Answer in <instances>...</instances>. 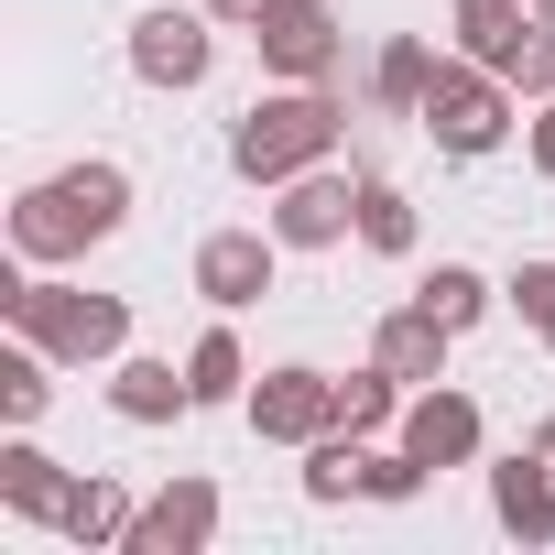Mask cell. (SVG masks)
Listing matches in <instances>:
<instances>
[{"mask_svg":"<svg viewBox=\"0 0 555 555\" xmlns=\"http://www.w3.org/2000/svg\"><path fill=\"white\" fill-rule=\"evenodd\" d=\"M338 120H349V109H338L327 88H295V99H261V109H250V120L229 131V164H240L250 185H295L306 164H327V153H338Z\"/></svg>","mask_w":555,"mask_h":555,"instance_id":"cell-2","label":"cell"},{"mask_svg":"<svg viewBox=\"0 0 555 555\" xmlns=\"http://www.w3.org/2000/svg\"><path fill=\"white\" fill-rule=\"evenodd\" d=\"M544 349H555V317H544Z\"/></svg>","mask_w":555,"mask_h":555,"instance_id":"cell-30","label":"cell"},{"mask_svg":"<svg viewBox=\"0 0 555 555\" xmlns=\"http://www.w3.org/2000/svg\"><path fill=\"white\" fill-rule=\"evenodd\" d=\"M44 360H55V349H12V360H0V414H12V425H34V414H44V392H55V382H44Z\"/></svg>","mask_w":555,"mask_h":555,"instance_id":"cell-22","label":"cell"},{"mask_svg":"<svg viewBox=\"0 0 555 555\" xmlns=\"http://www.w3.org/2000/svg\"><path fill=\"white\" fill-rule=\"evenodd\" d=\"M66 490H77V479H66V468H55L44 447H23V436L0 447V501H12V512H34V522H55V512H66Z\"/></svg>","mask_w":555,"mask_h":555,"instance_id":"cell-15","label":"cell"},{"mask_svg":"<svg viewBox=\"0 0 555 555\" xmlns=\"http://www.w3.org/2000/svg\"><path fill=\"white\" fill-rule=\"evenodd\" d=\"M522 12H533V23H555V0H522Z\"/></svg>","mask_w":555,"mask_h":555,"instance_id":"cell-29","label":"cell"},{"mask_svg":"<svg viewBox=\"0 0 555 555\" xmlns=\"http://www.w3.org/2000/svg\"><path fill=\"white\" fill-rule=\"evenodd\" d=\"M512 306H522V317H533V327H544V317H555V261H522V272H512Z\"/></svg>","mask_w":555,"mask_h":555,"instance_id":"cell-25","label":"cell"},{"mask_svg":"<svg viewBox=\"0 0 555 555\" xmlns=\"http://www.w3.org/2000/svg\"><path fill=\"white\" fill-rule=\"evenodd\" d=\"M360 240H371V250H414V207H403L382 175H360Z\"/></svg>","mask_w":555,"mask_h":555,"instance_id":"cell-21","label":"cell"},{"mask_svg":"<svg viewBox=\"0 0 555 555\" xmlns=\"http://www.w3.org/2000/svg\"><path fill=\"white\" fill-rule=\"evenodd\" d=\"M349 229H360V185L327 175V164H306V175L284 185V207H272V240H284V250H327V240H349Z\"/></svg>","mask_w":555,"mask_h":555,"instance_id":"cell-7","label":"cell"},{"mask_svg":"<svg viewBox=\"0 0 555 555\" xmlns=\"http://www.w3.org/2000/svg\"><path fill=\"white\" fill-rule=\"evenodd\" d=\"M272 0H207V23H261Z\"/></svg>","mask_w":555,"mask_h":555,"instance_id":"cell-26","label":"cell"},{"mask_svg":"<svg viewBox=\"0 0 555 555\" xmlns=\"http://www.w3.org/2000/svg\"><path fill=\"white\" fill-rule=\"evenodd\" d=\"M425 88H436V55L403 34V44H382V66H371V99L382 109H425Z\"/></svg>","mask_w":555,"mask_h":555,"instance_id":"cell-19","label":"cell"},{"mask_svg":"<svg viewBox=\"0 0 555 555\" xmlns=\"http://www.w3.org/2000/svg\"><path fill=\"white\" fill-rule=\"evenodd\" d=\"M185 382H196V403H240V382H250V371H240V338L207 327V338L185 349Z\"/></svg>","mask_w":555,"mask_h":555,"instance_id":"cell-20","label":"cell"},{"mask_svg":"<svg viewBox=\"0 0 555 555\" xmlns=\"http://www.w3.org/2000/svg\"><path fill=\"white\" fill-rule=\"evenodd\" d=\"M0 317L34 349H55V360H120L131 349V306L120 295H77V284H0Z\"/></svg>","mask_w":555,"mask_h":555,"instance_id":"cell-3","label":"cell"},{"mask_svg":"<svg viewBox=\"0 0 555 555\" xmlns=\"http://www.w3.org/2000/svg\"><path fill=\"white\" fill-rule=\"evenodd\" d=\"M533 164H544V175H555V109H544V120H533Z\"/></svg>","mask_w":555,"mask_h":555,"instance_id":"cell-27","label":"cell"},{"mask_svg":"<svg viewBox=\"0 0 555 555\" xmlns=\"http://www.w3.org/2000/svg\"><path fill=\"white\" fill-rule=\"evenodd\" d=\"M490 512H501V533H522V544L555 533V468H544V447L512 457V468H490Z\"/></svg>","mask_w":555,"mask_h":555,"instance_id":"cell-12","label":"cell"},{"mask_svg":"<svg viewBox=\"0 0 555 555\" xmlns=\"http://www.w3.org/2000/svg\"><path fill=\"white\" fill-rule=\"evenodd\" d=\"M207 55H218V44H207V12H142V23H131V77H142V88H196Z\"/></svg>","mask_w":555,"mask_h":555,"instance_id":"cell-8","label":"cell"},{"mask_svg":"<svg viewBox=\"0 0 555 555\" xmlns=\"http://www.w3.org/2000/svg\"><path fill=\"white\" fill-rule=\"evenodd\" d=\"M414 306H425L436 327H479V306H490V284H479L468 261H436L425 284H414Z\"/></svg>","mask_w":555,"mask_h":555,"instance_id":"cell-18","label":"cell"},{"mask_svg":"<svg viewBox=\"0 0 555 555\" xmlns=\"http://www.w3.org/2000/svg\"><path fill=\"white\" fill-rule=\"evenodd\" d=\"M447 153H490L501 142V120H512V99H501V66H436V88H425V109H414Z\"/></svg>","mask_w":555,"mask_h":555,"instance_id":"cell-4","label":"cell"},{"mask_svg":"<svg viewBox=\"0 0 555 555\" xmlns=\"http://www.w3.org/2000/svg\"><path fill=\"white\" fill-rule=\"evenodd\" d=\"M109 403H120L131 425H175V414L196 403V382H185L175 360H120V382H109Z\"/></svg>","mask_w":555,"mask_h":555,"instance_id":"cell-14","label":"cell"},{"mask_svg":"<svg viewBox=\"0 0 555 555\" xmlns=\"http://www.w3.org/2000/svg\"><path fill=\"white\" fill-rule=\"evenodd\" d=\"M403 447H414L425 468H468V457H479V403H468V392H436V382H425V392L403 403Z\"/></svg>","mask_w":555,"mask_h":555,"instance_id":"cell-10","label":"cell"},{"mask_svg":"<svg viewBox=\"0 0 555 555\" xmlns=\"http://www.w3.org/2000/svg\"><path fill=\"white\" fill-rule=\"evenodd\" d=\"M131 218V175L120 164H66L55 185H34L23 207H12V240H23V261H77L88 240H109Z\"/></svg>","mask_w":555,"mask_h":555,"instance_id":"cell-1","label":"cell"},{"mask_svg":"<svg viewBox=\"0 0 555 555\" xmlns=\"http://www.w3.org/2000/svg\"><path fill=\"white\" fill-rule=\"evenodd\" d=\"M207 533H218V490L207 479H175V490H153L131 512V555H196Z\"/></svg>","mask_w":555,"mask_h":555,"instance_id":"cell-9","label":"cell"},{"mask_svg":"<svg viewBox=\"0 0 555 555\" xmlns=\"http://www.w3.org/2000/svg\"><path fill=\"white\" fill-rule=\"evenodd\" d=\"M512 88L555 99V23H533V34H522V55H512Z\"/></svg>","mask_w":555,"mask_h":555,"instance_id":"cell-24","label":"cell"},{"mask_svg":"<svg viewBox=\"0 0 555 555\" xmlns=\"http://www.w3.org/2000/svg\"><path fill=\"white\" fill-rule=\"evenodd\" d=\"M55 533L66 544H131V490L120 479H77L66 512H55Z\"/></svg>","mask_w":555,"mask_h":555,"instance_id":"cell-16","label":"cell"},{"mask_svg":"<svg viewBox=\"0 0 555 555\" xmlns=\"http://www.w3.org/2000/svg\"><path fill=\"white\" fill-rule=\"evenodd\" d=\"M533 447H544V468H555V414H544V425H533Z\"/></svg>","mask_w":555,"mask_h":555,"instance_id":"cell-28","label":"cell"},{"mask_svg":"<svg viewBox=\"0 0 555 555\" xmlns=\"http://www.w3.org/2000/svg\"><path fill=\"white\" fill-rule=\"evenodd\" d=\"M250 425H261L272 447H317V436L338 425V382H327V371H261V382H250Z\"/></svg>","mask_w":555,"mask_h":555,"instance_id":"cell-6","label":"cell"},{"mask_svg":"<svg viewBox=\"0 0 555 555\" xmlns=\"http://www.w3.org/2000/svg\"><path fill=\"white\" fill-rule=\"evenodd\" d=\"M261 66L272 77H295V88H327L338 77V23H327V0H272V12L250 23Z\"/></svg>","mask_w":555,"mask_h":555,"instance_id":"cell-5","label":"cell"},{"mask_svg":"<svg viewBox=\"0 0 555 555\" xmlns=\"http://www.w3.org/2000/svg\"><path fill=\"white\" fill-rule=\"evenodd\" d=\"M360 468H371V447H360L349 425H327V436L306 447V501H349V490H360Z\"/></svg>","mask_w":555,"mask_h":555,"instance_id":"cell-17","label":"cell"},{"mask_svg":"<svg viewBox=\"0 0 555 555\" xmlns=\"http://www.w3.org/2000/svg\"><path fill=\"white\" fill-rule=\"evenodd\" d=\"M338 425H349V436H382V425H392V371H382V360H371L360 382H338Z\"/></svg>","mask_w":555,"mask_h":555,"instance_id":"cell-23","label":"cell"},{"mask_svg":"<svg viewBox=\"0 0 555 555\" xmlns=\"http://www.w3.org/2000/svg\"><path fill=\"white\" fill-rule=\"evenodd\" d=\"M447 338H457V327H436L425 306H403V317H382V338H371V360H382L392 382H414V392H425V382L447 371Z\"/></svg>","mask_w":555,"mask_h":555,"instance_id":"cell-13","label":"cell"},{"mask_svg":"<svg viewBox=\"0 0 555 555\" xmlns=\"http://www.w3.org/2000/svg\"><path fill=\"white\" fill-rule=\"evenodd\" d=\"M196 295H207V306H261V295H272V240H261V229H218V240L196 250Z\"/></svg>","mask_w":555,"mask_h":555,"instance_id":"cell-11","label":"cell"}]
</instances>
